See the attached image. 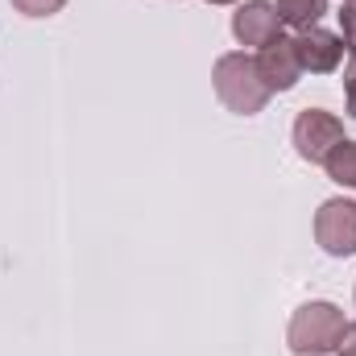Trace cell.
Instances as JSON below:
<instances>
[{
  "instance_id": "cell-1",
  "label": "cell",
  "mask_w": 356,
  "mask_h": 356,
  "mask_svg": "<svg viewBox=\"0 0 356 356\" xmlns=\"http://www.w3.org/2000/svg\"><path fill=\"white\" fill-rule=\"evenodd\" d=\"M211 83H216L220 104L236 116H257L273 95L257 75V58L249 54H220L211 67Z\"/></svg>"
},
{
  "instance_id": "cell-2",
  "label": "cell",
  "mask_w": 356,
  "mask_h": 356,
  "mask_svg": "<svg viewBox=\"0 0 356 356\" xmlns=\"http://www.w3.org/2000/svg\"><path fill=\"white\" fill-rule=\"evenodd\" d=\"M344 311L336 302H302L294 315H290V327H286V344L294 356H332L340 348V336H344Z\"/></svg>"
},
{
  "instance_id": "cell-3",
  "label": "cell",
  "mask_w": 356,
  "mask_h": 356,
  "mask_svg": "<svg viewBox=\"0 0 356 356\" xmlns=\"http://www.w3.org/2000/svg\"><path fill=\"white\" fill-rule=\"evenodd\" d=\"M290 141H294V149H298V158H302V162L323 166V162H327V154L344 141V124H340V116H336V112L302 108V112H298V120H294Z\"/></svg>"
},
{
  "instance_id": "cell-4",
  "label": "cell",
  "mask_w": 356,
  "mask_h": 356,
  "mask_svg": "<svg viewBox=\"0 0 356 356\" xmlns=\"http://www.w3.org/2000/svg\"><path fill=\"white\" fill-rule=\"evenodd\" d=\"M315 241L327 257L356 253V199H327L315 211Z\"/></svg>"
},
{
  "instance_id": "cell-5",
  "label": "cell",
  "mask_w": 356,
  "mask_h": 356,
  "mask_svg": "<svg viewBox=\"0 0 356 356\" xmlns=\"http://www.w3.org/2000/svg\"><path fill=\"white\" fill-rule=\"evenodd\" d=\"M282 17H277V8L269 4V0H245L236 13H232V33H236V42L241 46H257V50H266L273 42H282Z\"/></svg>"
},
{
  "instance_id": "cell-6",
  "label": "cell",
  "mask_w": 356,
  "mask_h": 356,
  "mask_svg": "<svg viewBox=\"0 0 356 356\" xmlns=\"http://www.w3.org/2000/svg\"><path fill=\"white\" fill-rule=\"evenodd\" d=\"M290 46H294L298 67L311 71V75H332V71L340 67V58H344V38H336V33H327V29H319V25L298 29V33L290 38Z\"/></svg>"
},
{
  "instance_id": "cell-7",
  "label": "cell",
  "mask_w": 356,
  "mask_h": 356,
  "mask_svg": "<svg viewBox=\"0 0 356 356\" xmlns=\"http://www.w3.org/2000/svg\"><path fill=\"white\" fill-rule=\"evenodd\" d=\"M257 75H261V83H266L269 91H290L302 79V67H298V58H294L290 38L273 42V46H266V50L257 54Z\"/></svg>"
},
{
  "instance_id": "cell-8",
  "label": "cell",
  "mask_w": 356,
  "mask_h": 356,
  "mask_svg": "<svg viewBox=\"0 0 356 356\" xmlns=\"http://www.w3.org/2000/svg\"><path fill=\"white\" fill-rule=\"evenodd\" d=\"M282 25H294V29H311L323 13H327V0H277L273 4Z\"/></svg>"
},
{
  "instance_id": "cell-9",
  "label": "cell",
  "mask_w": 356,
  "mask_h": 356,
  "mask_svg": "<svg viewBox=\"0 0 356 356\" xmlns=\"http://www.w3.org/2000/svg\"><path fill=\"white\" fill-rule=\"evenodd\" d=\"M323 170L332 182H340V186H353L356 191V141H340L332 154H327V162H323Z\"/></svg>"
},
{
  "instance_id": "cell-10",
  "label": "cell",
  "mask_w": 356,
  "mask_h": 356,
  "mask_svg": "<svg viewBox=\"0 0 356 356\" xmlns=\"http://www.w3.org/2000/svg\"><path fill=\"white\" fill-rule=\"evenodd\" d=\"M63 4L67 0H13V8L21 17H54V13H63Z\"/></svg>"
},
{
  "instance_id": "cell-11",
  "label": "cell",
  "mask_w": 356,
  "mask_h": 356,
  "mask_svg": "<svg viewBox=\"0 0 356 356\" xmlns=\"http://www.w3.org/2000/svg\"><path fill=\"white\" fill-rule=\"evenodd\" d=\"M340 29H344V50H348V58H356V0H344V8H340Z\"/></svg>"
},
{
  "instance_id": "cell-12",
  "label": "cell",
  "mask_w": 356,
  "mask_h": 356,
  "mask_svg": "<svg viewBox=\"0 0 356 356\" xmlns=\"http://www.w3.org/2000/svg\"><path fill=\"white\" fill-rule=\"evenodd\" d=\"M344 108L356 120V58H348V67H344Z\"/></svg>"
},
{
  "instance_id": "cell-13",
  "label": "cell",
  "mask_w": 356,
  "mask_h": 356,
  "mask_svg": "<svg viewBox=\"0 0 356 356\" xmlns=\"http://www.w3.org/2000/svg\"><path fill=\"white\" fill-rule=\"evenodd\" d=\"M336 356H356V323H348V327H344V336H340V348H336Z\"/></svg>"
},
{
  "instance_id": "cell-14",
  "label": "cell",
  "mask_w": 356,
  "mask_h": 356,
  "mask_svg": "<svg viewBox=\"0 0 356 356\" xmlns=\"http://www.w3.org/2000/svg\"><path fill=\"white\" fill-rule=\"evenodd\" d=\"M207 4H236V0H207Z\"/></svg>"
}]
</instances>
